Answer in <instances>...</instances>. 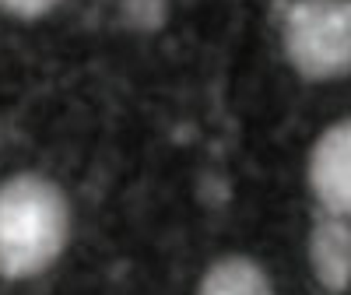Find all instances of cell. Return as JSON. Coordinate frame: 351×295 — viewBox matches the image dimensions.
I'll list each match as a JSON object with an SVG mask.
<instances>
[{
  "instance_id": "1",
  "label": "cell",
  "mask_w": 351,
  "mask_h": 295,
  "mask_svg": "<svg viewBox=\"0 0 351 295\" xmlns=\"http://www.w3.org/2000/svg\"><path fill=\"white\" fill-rule=\"evenodd\" d=\"M71 200L43 172L0 180V281H25L49 271L71 243Z\"/></svg>"
},
{
  "instance_id": "2",
  "label": "cell",
  "mask_w": 351,
  "mask_h": 295,
  "mask_svg": "<svg viewBox=\"0 0 351 295\" xmlns=\"http://www.w3.org/2000/svg\"><path fill=\"white\" fill-rule=\"evenodd\" d=\"M278 36L302 81L327 84L351 74V0H291Z\"/></svg>"
},
{
  "instance_id": "3",
  "label": "cell",
  "mask_w": 351,
  "mask_h": 295,
  "mask_svg": "<svg viewBox=\"0 0 351 295\" xmlns=\"http://www.w3.org/2000/svg\"><path fill=\"white\" fill-rule=\"evenodd\" d=\"M306 183L316 208L351 218V116L316 134L306 158Z\"/></svg>"
},
{
  "instance_id": "4",
  "label": "cell",
  "mask_w": 351,
  "mask_h": 295,
  "mask_svg": "<svg viewBox=\"0 0 351 295\" xmlns=\"http://www.w3.org/2000/svg\"><path fill=\"white\" fill-rule=\"evenodd\" d=\"M306 260L319 292L344 295L351 288V218L316 208L306 232Z\"/></svg>"
},
{
  "instance_id": "5",
  "label": "cell",
  "mask_w": 351,
  "mask_h": 295,
  "mask_svg": "<svg viewBox=\"0 0 351 295\" xmlns=\"http://www.w3.org/2000/svg\"><path fill=\"white\" fill-rule=\"evenodd\" d=\"M193 295H274V281L250 253H225L204 268Z\"/></svg>"
},
{
  "instance_id": "6",
  "label": "cell",
  "mask_w": 351,
  "mask_h": 295,
  "mask_svg": "<svg viewBox=\"0 0 351 295\" xmlns=\"http://www.w3.org/2000/svg\"><path fill=\"white\" fill-rule=\"evenodd\" d=\"M64 0H0V11L18 18V21H36V18H46L49 11H56Z\"/></svg>"
}]
</instances>
